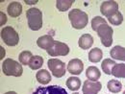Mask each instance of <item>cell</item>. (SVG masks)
I'll use <instances>...</instances> for the list:
<instances>
[{"label":"cell","instance_id":"1","mask_svg":"<svg viewBox=\"0 0 125 94\" xmlns=\"http://www.w3.org/2000/svg\"><path fill=\"white\" fill-rule=\"evenodd\" d=\"M68 18L69 21L74 29L81 30L84 29L89 21V16L87 13L79 10V9H73L68 13Z\"/></svg>","mask_w":125,"mask_h":94},{"label":"cell","instance_id":"2","mask_svg":"<svg viewBox=\"0 0 125 94\" xmlns=\"http://www.w3.org/2000/svg\"><path fill=\"white\" fill-rule=\"evenodd\" d=\"M28 26L33 31H38L42 27V13L38 8H31L26 13Z\"/></svg>","mask_w":125,"mask_h":94},{"label":"cell","instance_id":"3","mask_svg":"<svg viewBox=\"0 0 125 94\" xmlns=\"http://www.w3.org/2000/svg\"><path fill=\"white\" fill-rule=\"evenodd\" d=\"M2 71L6 76L20 77L23 73L21 63H18L13 59H7L2 64Z\"/></svg>","mask_w":125,"mask_h":94},{"label":"cell","instance_id":"4","mask_svg":"<svg viewBox=\"0 0 125 94\" xmlns=\"http://www.w3.org/2000/svg\"><path fill=\"white\" fill-rule=\"evenodd\" d=\"M1 38L8 46H16L19 41V36L11 26L4 27L1 30Z\"/></svg>","mask_w":125,"mask_h":94},{"label":"cell","instance_id":"5","mask_svg":"<svg viewBox=\"0 0 125 94\" xmlns=\"http://www.w3.org/2000/svg\"><path fill=\"white\" fill-rule=\"evenodd\" d=\"M97 35L101 39L102 44L105 47H110L113 43V34H114V30L113 28L106 24L101 25L98 29H97Z\"/></svg>","mask_w":125,"mask_h":94},{"label":"cell","instance_id":"6","mask_svg":"<svg viewBox=\"0 0 125 94\" xmlns=\"http://www.w3.org/2000/svg\"><path fill=\"white\" fill-rule=\"evenodd\" d=\"M47 65L52 75L56 78H62L65 74V64L58 59H50L47 62Z\"/></svg>","mask_w":125,"mask_h":94},{"label":"cell","instance_id":"7","mask_svg":"<svg viewBox=\"0 0 125 94\" xmlns=\"http://www.w3.org/2000/svg\"><path fill=\"white\" fill-rule=\"evenodd\" d=\"M49 56L52 57H57V56H66L69 53V47L67 46L65 43L61 42V41H57L55 40V43L53 44V46L46 50Z\"/></svg>","mask_w":125,"mask_h":94},{"label":"cell","instance_id":"8","mask_svg":"<svg viewBox=\"0 0 125 94\" xmlns=\"http://www.w3.org/2000/svg\"><path fill=\"white\" fill-rule=\"evenodd\" d=\"M100 12L103 16L110 17L118 12V5L115 1H105L100 6Z\"/></svg>","mask_w":125,"mask_h":94},{"label":"cell","instance_id":"9","mask_svg":"<svg viewBox=\"0 0 125 94\" xmlns=\"http://www.w3.org/2000/svg\"><path fill=\"white\" fill-rule=\"evenodd\" d=\"M33 94H67L66 90L59 85H49L38 87Z\"/></svg>","mask_w":125,"mask_h":94},{"label":"cell","instance_id":"10","mask_svg":"<svg viewBox=\"0 0 125 94\" xmlns=\"http://www.w3.org/2000/svg\"><path fill=\"white\" fill-rule=\"evenodd\" d=\"M102 88V85L99 82H92L90 80L85 81L82 90L84 94H97Z\"/></svg>","mask_w":125,"mask_h":94},{"label":"cell","instance_id":"11","mask_svg":"<svg viewBox=\"0 0 125 94\" xmlns=\"http://www.w3.org/2000/svg\"><path fill=\"white\" fill-rule=\"evenodd\" d=\"M84 69V63L80 59H73L67 63V71L70 74L79 75Z\"/></svg>","mask_w":125,"mask_h":94},{"label":"cell","instance_id":"12","mask_svg":"<svg viewBox=\"0 0 125 94\" xmlns=\"http://www.w3.org/2000/svg\"><path fill=\"white\" fill-rule=\"evenodd\" d=\"M54 43H55V40L53 39V38L51 36H48V35H45V36H42V37L39 38L38 40H37L38 46L41 47L42 49H45V50L51 48Z\"/></svg>","mask_w":125,"mask_h":94},{"label":"cell","instance_id":"13","mask_svg":"<svg viewBox=\"0 0 125 94\" xmlns=\"http://www.w3.org/2000/svg\"><path fill=\"white\" fill-rule=\"evenodd\" d=\"M79 47L84 49V50H87L89 48L93 46L94 44V38L90 35V34H84L80 37L78 41Z\"/></svg>","mask_w":125,"mask_h":94},{"label":"cell","instance_id":"14","mask_svg":"<svg viewBox=\"0 0 125 94\" xmlns=\"http://www.w3.org/2000/svg\"><path fill=\"white\" fill-rule=\"evenodd\" d=\"M8 14L11 17H17L22 13V6L18 2H12L8 6Z\"/></svg>","mask_w":125,"mask_h":94},{"label":"cell","instance_id":"15","mask_svg":"<svg viewBox=\"0 0 125 94\" xmlns=\"http://www.w3.org/2000/svg\"><path fill=\"white\" fill-rule=\"evenodd\" d=\"M111 57L115 60L125 61V48L119 45H116L111 50Z\"/></svg>","mask_w":125,"mask_h":94},{"label":"cell","instance_id":"16","mask_svg":"<svg viewBox=\"0 0 125 94\" xmlns=\"http://www.w3.org/2000/svg\"><path fill=\"white\" fill-rule=\"evenodd\" d=\"M86 76L92 82H97L98 79L101 76V72L99 71V69L96 66H90L87 68Z\"/></svg>","mask_w":125,"mask_h":94},{"label":"cell","instance_id":"17","mask_svg":"<svg viewBox=\"0 0 125 94\" xmlns=\"http://www.w3.org/2000/svg\"><path fill=\"white\" fill-rule=\"evenodd\" d=\"M36 78H37V81L40 84L47 85L51 81V75H50V73L47 71L46 69H41L40 71L37 72Z\"/></svg>","mask_w":125,"mask_h":94},{"label":"cell","instance_id":"18","mask_svg":"<svg viewBox=\"0 0 125 94\" xmlns=\"http://www.w3.org/2000/svg\"><path fill=\"white\" fill-rule=\"evenodd\" d=\"M103 52L100 48H93L89 53V60L92 63H99L102 60Z\"/></svg>","mask_w":125,"mask_h":94},{"label":"cell","instance_id":"19","mask_svg":"<svg viewBox=\"0 0 125 94\" xmlns=\"http://www.w3.org/2000/svg\"><path fill=\"white\" fill-rule=\"evenodd\" d=\"M112 75L116 78H125V63H116L112 69Z\"/></svg>","mask_w":125,"mask_h":94},{"label":"cell","instance_id":"20","mask_svg":"<svg viewBox=\"0 0 125 94\" xmlns=\"http://www.w3.org/2000/svg\"><path fill=\"white\" fill-rule=\"evenodd\" d=\"M42 64H43V58L42 56H33L28 65L33 70H38L42 66Z\"/></svg>","mask_w":125,"mask_h":94},{"label":"cell","instance_id":"21","mask_svg":"<svg viewBox=\"0 0 125 94\" xmlns=\"http://www.w3.org/2000/svg\"><path fill=\"white\" fill-rule=\"evenodd\" d=\"M107 87L112 93H117L122 88V84L117 80H111L107 84Z\"/></svg>","mask_w":125,"mask_h":94},{"label":"cell","instance_id":"22","mask_svg":"<svg viewBox=\"0 0 125 94\" xmlns=\"http://www.w3.org/2000/svg\"><path fill=\"white\" fill-rule=\"evenodd\" d=\"M66 86L70 90H78L79 87L81 86V81L77 77H69L66 81Z\"/></svg>","mask_w":125,"mask_h":94},{"label":"cell","instance_id":"23","mask_svg":"<svg viewBox=\"0 0 125 94\" xmlns=\"http://www.w3.org/2000/svg\"><path fill=\"white\" fill-rule=\"evenodd\" d=\"M115 64L116 63H115V61L110 60V59H105L101 63V67H102V70L105 74L110 75V74H112V69Z\"/></svg>","mask_w":125,"mask_h":94},{"label":"cell","instance_id":"24","mask_svg":"<svg viewBox=\"0 0 125 94\" xmlns=\"http://www.w3.org/2000/svg\"><path fill=\"white\" fill-rule=\"evenodd\" d=\"M73 3H74V0H58L56 3V6L59 11L65 12L72 6Z\"/></svg>","mask_w":125,"mask_h":94},{"label":"cell","instance_id":"25","mask_svg":"<svg viewBox=\"0 0 125 94\" xmlns=\"http://www.w3.org/2000/svg\"><path fill=\"white\" fill-rule=\"evenodd\" d=\"M32 57H33V55H32V53L30 51H23V52H21L19 54L18 60H19V62H20L21 64L28 65L29 63H30V61H31Z\"/></svg>","mask_w":125,"mask_h":94},{"label":"cell","instance_id":"26","mask_svg":"<svg viewBox=\"0 0 125 94\" xmlns=\"http://www.w3.org/2000/svg\"><path fill=\"white\" fill-rule=\"evenodd\" d=\"M108 20L110 21L111 24L113 25H120L123 21V16H122V14L118 11L117 13H115V15H113L112 16L108 17Z\"/></svg>","mask_w":125,"mask_h":94},{"label":"cell","instance_id":"27","mask_svg":"<svg viewBox=\"0 0 125 94\" xmlns=\"http://www.w3.org/2000/svg\"><path fill=\"white\" fill-rule=\"evenodd\" d=\"M103 24H106V20L103 18V17H100V16H95L93 18L92 20V28L94 31H97V29L103 25Z\"/></svg>","mask_w":125,"mask_h":94},{"label":"cell","instance_id":"28","mask_svg":"<svg viewBox=\"0 0 125 94\" xmlns=\"http://www.w3.org/2000/svg\"><path fill=\"white\" fill-rule=\"evenodd\" d=\"M0 16H1V22H0V24L1 25H4L5 23H6V21H7V17L5 16V14L4 13H0Z\"/></svg>","mask_w":125,"mask_h":94},{"label":"cell","instance_id":"29","mask_svg":"<svg viewBox=\"0 0 125 94\" xmlns=\"http://www.w3.org/2000/svg\"><path fill=\"white\" fill-rule=\"evenodd\" d=\"M0 48H1V57H0V59L2 60V59L5 57V50H4V48H3L2 46L0 47Z\"/></svg>","mask_w":125,"mask_h":94},{"label":"cell","instance_id":"30","mask_svg":"<svg viewBox=\"0 0 125 94\" xmlns=\"http://www.w3.org/2000/svg\"><path fill=\"white\" fill-rule=\"evenodd\" d=\"M26 4H37L38 3V0H35V1H25Z\"/></svg>","mask_w":125,"mask_h":94},{"label":"cell","instance_id":"31","mask_svg":"<svg viewBox=\"0 0 125 94\" xmlns=\"http://www.w3.org/2000/svg\"><path fill=\"white\" fill-rule=\"evenodd\" d=\"M4 94H17L16 92H15V91H9V92H6V93Z\"/></svg>","mask_w":125,"mask_h":94},{"label":"cell","instance_id":"32","mask_svg":"<svg viewBox=\"0 0 125 94\" xmlns=\"http://www.w3.org/2000/svg\"><path fill=\"white\" fill-rule=\"evenodd\" d=\"M73 94H79V93H78V92H74Z\"/></svg>","mask_w":125,"mask_h":94},{"label":"cell","instance_id":"33","mask_svg":"<svg viewBox=\"0 0 125 94\" xmlns=\"http://www.w3.org/2000/svg\"><path fill=\"white\" fill-rule=\"evenodd\" d=\"M123 94H125V91H124V92H123Z\"/></svg>","mask_w":125,"mask_h":94}]
</instances>
